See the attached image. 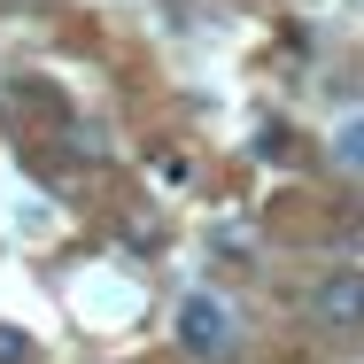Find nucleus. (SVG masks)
I'll return each instance as SVG.
<instances>
[{
	"instance_id": "nucleus-2",
	"label": "nucleus",
	"mask_w": 364,
	"mask_h": 364,
	"mask_svg": "<svg viewBox=\"0 0 364 364\" xmlns=\"http://www.w3.org/2000/svg\"><path fill=\"white\" fill-rule=\"evenodd\" d=\"M310 318L333 326V333H357L364 326V272H326L310 287Z\"/></svg>"
},
{
	"instance_id": "nucleus-1",
	"label": "nucleus",
	"mask_w": 364,
	"mask_h": 364,
	"mask_svg": "<svg viewBox=\"0 0 364 364\" xmlns=\"http://www.w3.org/2000/svg\"><path fill=\"white\" fill-rule=\"evenodd\" d=\"M178 341H186V357L225 364L232 357V310H225L218 294H186L178 302Z\"/></svg>"
},
{
	"instance_id": "nucleus-3",
	"label": "nucleus",
	"mask_w": 364,
	"mask_h": 364,
	"mask_svg": "<svg viewBox=\"0 0 364 364\" xmlns=\"http://www.w3.org/2000/svg\"><path fill=\"white\" fill-rule=\"evenodd\" d=\"M0 364H31V333L0 318Z\"/></svg>"
},
{
	"instance_id": "nucleus-4",
	"label": "nucleus",
	"mask_w": 364,
	"mask_h": 364,
	"mask_svg": "<svg viewBox=\"0 0 364 364\" xmlns=\"http://www.w3.org/2000/svg\"><path fill=\"white\" fill-rule=\"evenodd\" d=\"M333 155H341V163H349V171H364V124H349V132H341V140H333Z\"/></svg>"
}]
</instances>
